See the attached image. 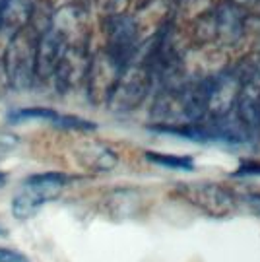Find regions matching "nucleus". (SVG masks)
<instances>
[{
  "instance_id": "obj_12",
  "label": "nucleus",
  "mask_w": 260,
  "mask_h": 262,
  "mask_svg": "<svg viewBox=\"0 0 260 262\" xmlns=\"http://www.w3.org/2000/svg\"><path fill=\"white\" fill-rule=\"evenodd\" d=\"M247 204H249L256 214H260V192H251V194H247Z\"/></svg>"
},
{
  "instance_id": "obj_9",
  "label": "nucleus",
  "mask_w": 260,
  "mask_h": 262,
  "mask_svg": "<svg viewBox=\"0 0 260 262\" xmlns=\"http://www.w3.org/2000/svg\"><path fill=\"white\" fill-rule=\"evenodd\" d=\"M146 159L159 165V167L177 169V171H192L194 169V159L190 158V156H173V154L146 151Z\"/></svg>"
},
{
  "instance_id": "obj_13",
  "label": "nucleus",
  "mask_w": 260,
  "mask_h": 262,
  "mask_svg": "<svg viewBox=\"0 0 260 262\" xmlns=\"http://www.w3.org/2000/svg\"><path fill=\"white\" fill-rule=\"evenodd\" d=\"M6 183H8V175L4 171H0V188L6 187Z\"/></svg>"
},
{
  "instance_id": "obj_10",
  "label": "nucleus",
  "mask_w": 260,
  "mask_h": 262,
  "mask_svg": "<svg viewBox=\"0 0 260 262\" xmlns=\"http://www.w3.org/2000/svg\"><path fill=\"white\" fill-rule=\"evenodd\" d=\"M235 175H239V177L256 175V177H260V161H243L241 165L237 167V171H235Z\"/></svg>"
},
{
  "instance_id": "obj_2",
  "label": "nucleus",
  "mask_w": 260,
  "mask_h": 262,
  "mask_svg": "<svg viewBox=\"0 0 260 262\" xmlns=\"http://www.w3.org/2000/svg\"><path fill=\"white\" fill-rule=\"evenodd\" d=\"M68 177L62 173H37L29 175L21 190L12 200V214L18 220H29L37 214L41 208L49 204L51 200L58 198V194L64 190Z\"/></svg>"
},
{
  "instance_id": "obj_3",
  "label": "nucleus",
  "mask_w": 260,
  "mask_h": 262,
  "mask_svg": "<svg viewBox=\"0 0 260 262\" xmlns=\"http://www.w3.org/2000/svg\"><path fill=\"white\" fill-rule=\"evenodd\" d=\"M151 76H154V72L146 60L128 62L121 72V78L109 95V99H107V105L111 107V111L126 113L136 109L149 92Z\"/></svg>"
},
{
  "instance_id": "obj_8",
  "label": "nucleus",
  "mask_w": 260,
  "mask_h": 262,
  "mask_svg": "<svg viewBox=\"0 0 260 262\" xmlns=\"http://www.w3.org/2000/svg\"><path fill=\"white\" fill-rule=\"evenodd\" d=\"M10 122H29V121H45L51 122L53 126L60 128V122H62V115L56 113L55 109H49V107H24L18 111H12L8 115Z\"/></svg>"
},
{
  "instance_id": "obj_14",
  "label": "nucleus",
  "mask_w": 260,
  "mask_h": 262,
  "mask_svg": "<svg viewBox=\"0 0 260 262\" xmlns=\"http://www.w3.org/2000/svg\"><path fill=\"white\" fill-rule=\"evenodd\" d=\"M0 235H6V229H4V227H0Z\"/></svg>"
},
{
  "instance_id": "obj_6",
  "label": "nucleus",
  "mask_w": 260,
  "mask_h": 262,
  "mask_svg": "<svg viewBox=\"0 0 260 262\" xmlns=\"http://www.w3.org/2000/svg\"><path fill=\"white\" fill-rule=\"evenodd\" d=\"M243 78L239 70L225 72L220 78H212L210 92H208V105H206V117L208 119H223L229 117L235 109V101L241 90Z\"/></svg>"
},
{
  "instance_id": "obj_11",
  "label": "nucleus",
  "mask_w": 260,
  "mask_h": 262,
  "mask_svg": "<svg viewBox=\"0 0 260 262\" xmlns=\"http://www.w3.org/2000/svg\"><path fill=\"white\" fill-rule=\"evenodd\" d=\"M0 262H29V260H28V256L21 254L19 251L0 247Z\"/></svg>"
},
{
  "instance_id": "obj_1",
  "label": "nucleus",
  "mask_w": 260,
  "mask_h": 262,
  "mask_svg": "<svg viewBox=\"0 0 260 262\" xmlns=\"http://www.w3.org/2000/svg\"><path fill=\"white\" fill-rule=\"evenodd\" d=\"M45 28L29 19L26 28L14 33L12 41L4 51V72L16 90H28L35 80V55H37L39 35Z\"/></svg>"
},
{
  "instance_id": "obj_7",
  "label": "nucleus",
  "mask_w": 260,
  "mask_h": 262,
  "mask_svg": "<svg viewBox=\"0 0 260 262\" xmlns=\"http://www.w3.org/2000/svg\"><path fill=\"white\" fill-rule=\"evenodd\" d=\"M80 161L93 171H111L117 165V154L103 144H88L78 154Z\"/></svg>"
},
{
  "instance_id": "obj_5",
  "label": "nucleus",
  "mask_w": 260,
  "mask_h": 262,
  "mask_svg": "<svg viewBox=\"0 0 260 262\" xmlns=\"http://www.w3.org/2000/svg\"><path fill=\"white\" fill-rule=\"evenodd\" d=\"M124 70V66L121 62H117L109 53L103 51L101 55H97L95 58L90 60V68H88V92L95 103L99 101H107L111 92L115 90V85L121 78V72Z\"/></svg>"
},
{
  "instance_id": "obj_4",
  "label": "nucleus",
  "mask_w": 260,
  "mask_h": 262,
  "mask_svg": "<svg viewBox=\"0 0 260 262\" xmlns=\"http://www.w3.org/2000/svg\"><path fill=\"white\" fill-rule=\"evenodd\" d=\"M175 194L212 217H227L237 208L235 196L215 183H181L175 187Z\"/></svg>"
}]
</instances>
